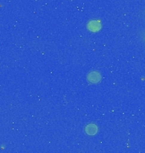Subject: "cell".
<instances>
[{"label":"cell","mask_w":145,"mask_h":153,"mask_svg":"<svg viewBox=\"0 0 145 153\" xmlns=\"http://www.w3.org/2000/svg\"><path fill=\"white\" fill-rule=\"evenodd\" d=\"M34 1H39V0H34Z\"/></svg>","instance_id":"4"},{"label":"cell","mask_w":145,"mask_h":153,"mask_svg":"<svg viewBox=\"0 0 145 153\" xmlns=\"http://www.w3.org/2000/svg\"><path fill=\"white\" fill-rule=\"evenodd\" d=\"M87 80L91 83H97L101 81V75L98 71H92L87 75Z\"/></svg>","instance_id":"1"},{"label":"cell","mask_w":145,"mask_h":153,"mask_svg":"<svg viewBox=\"0 0 145 153\" xmlns=\"http://www.w3.org/2000/svg\"><path fill=\"white\" fill-rule=\"evenodd\" d=\"M85 131L88 135H94L98 132V127L95 124L90 123V124L87 125V127L85 128Z\"/></svg>","instance_id":"3"},{"label":"cell","mask_w":145,"mask_h":153,"mask_svg":"<svg viewBox=\"0 0 145 153\" xmlns=\"http://www.w3.org/2000/svg\"><path fill=\"white\" fill-rule=\"evenodd\" d=\"M100 28H101V25L98 21H91L87 24V29L92 33H97L98 31L100 30Z\"/></svg>","instance_id":"2"}]
</instances>
